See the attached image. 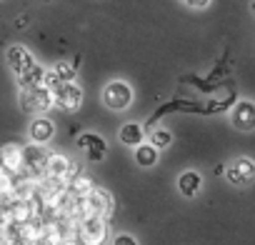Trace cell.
I'll list each match as a JSON object with an SVG mask.
<instances>
[{
  "label": "cell",
  "instance_id": "obj_1",
  "mask_svg": "<svg viewBox=\"0 0 255 245\" xmlns=\"http://www.w3.org/2000/svg\"><path fill=\"white\" fill-rule=\"evenodd\" d=\"M133 98H135V93H133V88H130L128 80H110L103 88V103L113 113H125L133 105Z\"/></svg>",
  "mask_w": 255,
  "mask_h": 245
},
{
  "label": "cell",
  "instance_id": "obj_2",
  "mask_svg": "<svg viewBox=\"0 0 255 245\" xmlns=\"http://www.w3.org/2000/svg\"><path fill=\"white\" fill-rule=\"evenodd\" d=\"M108 218H100V215H85L78 220V235H80V243L83 245H105L108 240Z\"/></svg>",
  "mask_w": 255,
  "mask_h": 245
},
{
  "label": "cell",
  "instance_id": "obj_3",
  "mask_svg": "<svg viewBox=\"0 0 255 245\" xmlns=\"http://www.w3.org/2000/svg\"><path fill=\"white\" fill-rule=\"evenodd\" d=\"M55 105V95L48 88H33V90H20V108L33 115H45Z\"/></svg>",
  "mask_w": 255,
  "mask_h": 245
},
{
  "label": "cell",
  "instance_id": "obj_4",
  "mask_svg": "<svg viewBox=\"0 0 255 245\" xmlns=\"http://www.w3.org/2000/svg\"><path fill=\"white\" fill-rule=\"evenodd\" d=\"M223 173H225V178H228L230 185L245 188V185H250V183L255 180V160L248 158V155H238V158H233V160L225 165Z\"/></svg>",
  "mask_w": 255,
  "mask_h": 245
},
{
  "label": "cell",
  "instance_id": "obj_5",
  "mask_svg": "<svg viewBox=\"0 0 255 245\" xmlns=\"http://www.w3.org/2000/svg\"><path fill=\"white\" fill-rule=\"evenodd\" d=\"M230 122L240 133H253L255 130V100L240 98L230 108Z\"/></svg>",
  "mask_w": 255,
  "mask_h": 245
},
{
  "label": "cell",
  "instance_id": "obj_6",
  "mask_svg": "<svg viewBox=\"0 0 255 245\" xmlns=\"http://www.w3.org/2000/svg\"><path fill=\"white\" fill-rule=\"evenodd\" d=\"M53 95H55V105L60 110H65V113H75L83 105V98H85L83 95V88L78 83H60L53 90Z\"/></svg>",
  "mask_w": 255,
  "mask_h": 245
},
{
  "label": "cell",
  "instance_id": "obj_7",
  "mask_svg": "<svg viewBox=\"0 0 255 245\" xmlns=\"http://www.w3.org/2000/svg\"><path fill=\"white\" fill-rule=\"evenodd\" d=\"M45 175L50 178V180H70L78 170H75V165H73V160L68 158V155H63V153H48V160H45Z\"/></svg>",
  "mask_w": 255,
  "mask_h": 245
},
{
  "label": "cell",
  "instance_id": "obj_8",
  "mask_svg": "<svg viewBox=\"0 0 255 245\" xmlns=\"http://www.w3.org/2000/svg\"><path fill=\"white\" fill-rule=\"evenodd\" d=\"M78 148L85 153V160L88 163H100L108 155V143L98 133H80L78 135Z\"/></svg>",
  "mask_w": 255,
  "mask_h": 245
},
{
  "label": "cell",
  "instance_id": "obj_9",
  "mask_svg": "<svg viewBox=\"0 0 255 245\" xmlns=\"http://www.w3.org/2000/svg\"><path fill=\"white\" fill-rule=\"evenodd\" d=\"M28 138L30 143L35 145H45L55 138V122L48 118V115H35L33 122H30V128H28Z\"/></svg>",
  "mask_w": 255,
  "mask_h": 245
},
{
  "label": "cell",
  "instance_id": "obj_10",
  "mask_svg": "<svg viewBox=\"0 0 255 245\" xmlns=\"http://www.w3.org/2000/svg\"><path fill=\"white\" fill-rule=\"evenodd\" d=\"M0 168L5 173L15 175V173H23L25 170V163H23V148L15 145V143H8L0 148Z\"/></svg>",
  "mask_w": 255,
  "mask_h": 245
},
{
  "label": "cell",
  "instance_id": "obj_11",
  "mask_svg": "<svg viewBox=\"0 0 255 245\" xmlns=\"http://www.w3.org/2000/svg\"><path fill=\"white\" fill-rule=\"evenodd\" d=\"M5 63H8V68H10L15 75H20V73L28 70L35 60H33V53H30L25 45H10V48L5 50Z\"/></svg>",
  "mask_w": 255,
  "mask_h": 245
},
{
  "label": "cell",
  "instance_id": "obj_12",
  "mask_svg": "<svg viewBox=\"0 0 255 245\" xmlns=\"http://www.w3.org/2000/svg\"><path fill=\"white\" fill-rule=\"evenodd\" d=\"M145 128L143 122L138 120H130V122H123L120 130H118V140L125 145V148H138L140 143H145Z\"/></svg>",
  "mask_w": 255,
  "mask_h": 245
},
{
  "label": "cell",
  "instance_id": "obj_13",
  "mask_svg": "<svg viewBox=\"0 0 255 245\" xmlns=\"http://www.w3.org/2000/svg\"><path fill=\"white\" fill-rule=\"evenodd\" d=\"M203 190V175L198 170H183L178 175V193L183 198H195Z\"/></svg>",
  "mask_w": 255,
  "mask_h": 245
},
{
  "label": "cell",
  "instance_id": "obj_14",
  "mask_svg": "<svg viewBox=\"0 0 255 245\" xmlns=\"http://www.w3.org/2000/svg\"><path fill=\"white\" fill-rule=\"evenodd\" d=\"M45 160H48V153H45V145H35L30 143L28 148H23V163H25V170L28 173H38L45 168Z\"/></svg>",
  "mask_w": 255,
  "mask_h": 245
},
{
  "label": "cell",
  "instance_id": "obj_15",
  "mask_svg": "<svg viewBox=\"0 0 255 245\" xmlns=\"http://www.w3.org/2000/svg\"><path fill=\"white\" fill-rule=\"evenodd\" d=\"M43 78H45V68L38 65V63H33L28 70H23L18 75V85H20V90H33V88H40L43 85Z\"/></svg>",
  "mask_w": 255,
  "mask_h": 245
},
{
  "label": "cell",
  "instance_id": "obj_16",
  "mask_svg": "<svg viewBox=\"0 0 255 245\" xmlns=\"http://www.w3.org/2000/svg\"><path fill=\"white\" fill-rule=\"evenodd\" d=\"M133 158L140 168H153L158 165V158H160V150L153 148L150 143H140L138 148H133Z\"/></svg>",
  "mask_w": 255,
  "mask_h": 245
},
{
  "label": "cell",
  "instance_id": "obj_17",
  "mask_svg": "<svg viewBox=\"0 0 255 245\" xmlns=\"http://www.w3.org/2000/svg\"><path fill=\"white\" fill-rule=\"evenodd\" d=\"M93 188H95L93 178H90V175H83V173H75V175L68 180V193H70L73 198H85Z\"/></svg>",
  "mask_w": 255,
  "mask_h": 245
},
{
  "label": "cell",
  "instance_id": "obj_18",
  "mask_svg": "<svg viewBox=\"0 0 255 245\" xmlns=\"http://www.w3.org/2000/svg\"><path fill=\"white\" fill-rule=\"evenodd\" d=\"M148 143H150L153 148H158V150H165V148H170V143H173V133L165 130V128H153L150 135H148Z\"/></svg>",
  "mask_w": 255,
  "mask_h": 245
},
{
  "label": "cell",
  "instance_id": "obj_19",
  "mask_svg": "<svg viewBox=\"0 0 255 245\" xmlns=\"http://www.w3.org/2000/svg\"><path fill=\"white\" fill-rule=\"evenodd\" d=\"M78 60H73V63H58L55 68H53V73L60 78V83H73L75 80V75H78Z\"/></svg>",
  "mask_w": 255,
  "mask_h": 245
},
{
  "label": "cell",
  "instance_id": "obj_20",
  "mask_svg": "<svg viewBox=\"0 0 255 245\" xmlns=\"http://www.w3.org/2000/svg\"><path fill=\"white\" fill-rule=\"evenodd\" d=\"M110 245H138V240H135L130 233H118V235L113 238Z\"/></svg>",
  "mask_w": 255,
  "mask_h": 245
},
{
  "label": "cell",
  "instance_id": "obj_21",
  "mask_svg": "<svg viewBox=\"0 0 255 245\" xmlns=\"http://www.w3.org/2000/svg\"><path fill=\"white\" fill-rule=\"evenodd\" d=\"M180 3H183V5H188L190 10H205V8L213 3V0H180Z\"/></svg>",
  "mask_w": 255,
  "mask_h": 245
},
{
  "label": "cell",
  "instance_id": "obj_22",
  "mask_svg": "<svg viewBox=\"0 0 255 245\" xmlns=\"http://www.w3.org/2000/svg\"><path fill=\"white\" fill-rule=\"evenodd\" d=\"M58 245H80V243H78V238H63Z\"/></svg>",
  "mask_w": 255,
  "mask_h": 245
},
{
  "label": "cell",
  "instance_id": "obj_23",
  "mask_svg": "<svg viewBox=\"0 0 255 245\" xmlns=\"http://www.w3.org/2000/svg\"><path fill=\"white\" fill-rule=\"evenodd\" d=\"M15 25H18V28H28V18H18Z\"/></svg>",
  "mask_w": 255,
  "mask_h": 245
},
{
  "label": "cell",
  "instance_id": "obj_24",
  "mask_svg": "<svg viewBox=\"0 0 255 245\" xmlns=\"http://www.w3.org/2000/svg\"><path fill=\"white\" fill-rule=\"evenodd\" d=\"M43 3H50V0H43Z\"/></svg>",
  "mask_w": 255,
  "mask_h": 245
},
{
  "label": "cell",
  "instance_id": "obj_25",
  "mask_svg": "<svg viewBox=\"0 0 255 245\" xmlns=\"http://www.w3.org/2000/svg\"><path fill=\"white\" fill-rule=\"evenodd\" d=\"M0 170H3V168H0Z\"/></svg>",
  "mask_w": 255,
  "mask_h": 245
}]
</instances>
